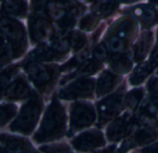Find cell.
Masks as SVG:
<instances>
[{
    "label": "cell",
    "instance_id": "cell-28",
    "mask_svg": "<svg viewBox=\"0 0 158 153\" xmlns=\"http://www.w3.org/2000/svg\"><path fill=\"white\" fill-rule=\"evenodd\" d=\"M69 43H70L72 49L76 52V51L81 50L86 45L87 38L83 33H81L80 32H74L70 34Z\"/></svg>",
    "mask_w": 158,
    "mask_h": 153
},
{
    "label": "cell",
    "instance_id": "cell-15",
    "mask_svg": "<svg viewBox=\"0 0 158 153\" xmlns=\"http://www.w3.org/2000/svg\"><path fill=\"white\" fill-rule=\"evenodd\" d=\"M158 138V131L153 127H145L138 130L133 136L132 139L127 144L130 146H142L155 141Z\"/></svg>",
    "mask_w": 158,
    "mask_h": 153
},
{
    "label": "cell",
    "instance_id": "cell-31",
    "mask_svg": "<svg viewBox=\"0 0 158 153\" xmlns=\"http://www.w3.org/2000/svg\"><path fill=\"white\" fill-rule=\"evenodd\" d=\"M16 114V106L12 104L2 105L1 107V125L4 126Z\"/></svg>",
    "mask_w": 158,
    "mask_h": 153
},
{
    "label": "cell",
    "instance_id": "cell-38",
    "mask_svg": "<svg viewBox=\"0 0 158 153\" xmlns=\"http://www.w3.org/2000/svg\"><path fill=\"white\" fill-rule=\"evenodd\" d=\"M44 1H45V0H34V5H35V7H38V8H39L41 6H43V5H44Z\"/></svg>",
    "mask_w": 158,
    "mask_h": 153
},
{
    "label": "cell",
    "instance_id": "cell-9",
    "mask_svg": "<svg viewBox=\"0 0 158 153\" xmlns=\"http://www.w3.org/2000/svg\"><path fill=\"white\" fill-rule=\"evenodd\" d=\"M30 36L33 42H43L52 33V25L47 19L43 16L32 18L29 24Z\"/></svg>",
    "mask_w": 158,
    "mask_h": 153
},
{
    "label": "cell",
    "instance_id": "cell-2",
    "mask_svg": "<svg viewBox=\"0 0 158 153\" xmlns=\"http://www.w3.org/2000/svg\"><path fill=\"white\" fill-rule=\"evenodd\" d=\"M42 110V102L36 96L31 98V99L22 107L19 116L10 125V129L13 132L29 135L34 129L38 118Z\"/></svg>",
    "mask_w": 158,
    "mask_h": 153
},
{
    "label": "cell",
    "instance_id": "cell-27",
    "mask_svg": "<svg viewBox=\"0 0 158 153\" xmlns=\"http://www.w3.org/2000/svg\"><path fill=\"white\" fill-rule=\"evenodd\" d=\"M118 4L117 1L115 0H107L105 1L103 3H101L98 7H97V14L102 16V17H107L109 15H111L118 7Z\"/></svg>",
    "mask_w": 158,
    "mask_h": 153
},
{
    "label": "cell",
    "instance_id": "cell-16",
    "mask_svg": "<svg viewBox=\"0 0 158 153\" xmlns=\"http://www.w3.org/2000/svg\"><path fill=\"white\" fill-rule=\"evenodd\" d=\"M65 54L59 53L53 47H49L45 45H39L32 52L31 57L35 60L40 61H51L58 60L64 57Z\"/></svg>",
    "mask_w": 158,
    "mask_h": 153
},
{
    "label": "cell",
    "instance_id": "cell-17",
    "mask_svg": "<svg viewBox=\"0 0 158 153\" xmlns=\"http://www.w3.org/2000/svg\"><path fill=\"white\" fill-rule=\"evenodd\" d=\"M136 31H137L136 22L131 18H127L118 21L114 27V32L116 35L119 36L124 40L133 38V36L136 33Z\"/></svg>",
    "mask_w": 158,
    "mask_h": 153
},
{
    "label": "cell",
    "instance_id": "cell-32",
    "mask_svg": "<svg viewBox=\"0 0 158 153\" xmlns=\"http://www.w3.org/2000/svg\"><path fill=\"white\" fill-rule=\"evenodd\" d=\"M87 58V51L81 52L80 55L76 56L75 58H73L71 60H69L65 66H63V68L61 69V71H67L69 69H73L76 67H79L80 64H81L82 62H84V60Z\"/></svg>",
    "mask_w": 158,
    "mask_h": 153
},
{
    "label": "cell",
    "instance_id": "cell-3",
    "mask_svg": "<svg viewBox=\"0 0 158 153\" xmlns=\"http://www.w3.org/2000/svg\"><path fill=\"white\" fill-rule=\"evenodd\" d=\"M1 29L3 38H5L12 47L13 56L17 58L23 54L26 46V36L23 25L13 19L2 18Z\"/></svg>",
    "mask_w": 158,
    "mask_h": 153
},
{
    "label": "cell",
    "instance_id": "cell-5",
    "mask_svg": "<svg viewBox=\"0 0 158 153\" xmlns=\"http://www.w3.org/2000/svg\"><path fill=\"white\" fill-rule=\"evenodd\" d=\"M94 107L88 103H75L71 109L70 125L72 130H80L90 126L95 120Z\"/></svg>",
    "mask_w": 158,
    "mask_h": 153
},
{
    "label": "cell",
    "instance_id": "cell-12",
    "mask_svg": "<svg viewBox=\"0 0 158 153\" xmlns=\"http://www.w3.org/2000/svg\"><path fill=\"white\" fill-rule=\"evenodd\" d=\"M5 90L6 98L15 100L25 98L31 94L30 86L22 78H18L13 81L8 86H6Z\"/></svg>",
    "mask_w": 158,
    "mask_h": 153
},
{
    "label": "cell",
    "instance_id": "cell-6",
    "mask_svg": "<svg viewBox=\"0 0 158 153\" xmlns=\"http://www.w3.org/2000/svg\"><path fill=\"white\" fill-rule=\"evenodd\" d=\"M95 84L93 79H78L59 92V98L63 99H74L81 98H90L94 92Z\"/></svg>",
    "mask_w": 158,
    "mask_h": 153
},
{
    "label": "cell",
    "instance_id": "cell-30",
    "mask_svg": "<svg viewBox=\"0 0 158 153\" xmlns=\"http://www.w3.org/2000/svg\"><path fill=\"white\" fill-rule=\"evenodd\" d=\"M75 25V17L73 14H66L57 21V27L61 33H66Z\"/></svg>",
    "mask_w": 158,
    "mask_h": 153
},
{
    "label": "cell",
    "instance_id": "cell-14",
    "mask_svg": "<svg viewBox=\"0 0 158 153\" xmlns=\"http://www.w3.org/2000/svg\"><path fill=\"white\" fill-rule=\"evenodd\" d=\"M118 76L106 71L104 72L97 80L96 83V95L98 97L104 96L114 89V87L118 83Z\"/></svg>",
    "mask_w": 158,
    "mask_h": 153
},
{
    "label": "cell",
    "instance_id": "cell-39",
    "mask_svg": "<svg viewBox=\"0 0 158 153\" xmlns=\"http://www.w3.org/2000/svg\"><path fill=\"white\" fill-rule=\"evenodd\" d=\"M122 2H126V3H131V2H134V1H137V0H120Z\"/></svg>",
    "mask_w": 158,
    "mask_h": 153
},
{
    "label": "cell",
    "instance_id": "cell-22",
    "mask_svg": "<svg viewBox=\"0 0 158 153\" xmlns=\"http://www.w3.org/2000/svg\"><path fill=\"white\" fill-rule=\"evenodd\" d=\"M47 13L53 20H59L64 15H66V12L68 10L67 7L58 0H51L47 6H46Z\"/></svg>",
    "mask_w": 158,
    "mask_h": 153
},
{
    "label": "cell",
    "instance_id": "cell-23",
    "mask_svg": "<svg viewBox=\"0 0 158 153\" xmlns=\"http://www.w3.org/2000/svg\"><path fill=\"white\" fill-rule=\"evenodd\" d=\"M101 67V62L96 59H91L84 62L74 75H90L96 72Z\"/></svg>",
    "mask_w": 158,
    "mask_h": 153
},
{
    "label": "cell",
    "instance_id": "cell-20",
    "mask_svg": "<svg viewBox=\"0 0 158 153\" xmlns=\"http://www.w3.org/2000/svg\"><path fill=\"white\" fill-rule=\"evenodd\" d=\"M3 8L6 14L23 17L27 12V3L25 0H6Z\"/></svg>",
    "mask_w": 158,
    "mask_h": 153
},
{
    "label": "cell",
    "instance_id": "cell-8",
    "mask_svg": "<svg viewBox=\"0 0 158 153\" xmlns=\"http://www.w3.org/2000/svg\"><path fill=\"white\" fill-rule=\"evenodd\" d=\"M121 102V94H114L99 102L98 113L100 124H106V122L115 118L120 111Z\"/></svg>",
    "mask_w": 158,
    "mask_h": 153
},
{
    "label": "cell",
    "instance_id": "cell-25",
    "mask_svg": "<svg viewBox=\"0 0 158 153\" xmlns=\"http://www.w3.org/2000/svg\"><path fill=\"white\" fill-rule=\"evenodd\" d=\"M69 40L60 35H51V46L59 53L65 54L69 48Z\"/></svg>",
    "mask_w": 158,
    "mask_h": 153
},
{
    "label": "cell",
    "instance_id": "cell-18",
    "mask_svg": "<svg viewBox=\"0 0 158 153\" xmlns=\"http://www.w3.org/2000/svg\"><path fill=\"white\" fill-rule=\"evenodd\" d=\"M152 43H153V33L151 32H147L142 35L140 41L138 42L135 47L134 59L136 61H141L146 57L152 46Z\"/></svg>",
    "mask_w": 158,
    "mask_h": 153
},
{
    "label": "cell",
    "instance_id": "cell-40",
    "mask_svg": "<svg viewBox=\"0 0 158 153\" xmlns=\"http://www.w3.org/2000/svg\"><path fill=\"white\" fill-rule=\"evenodd\" d=\"M151 2H152L153 4H155V5L158 6V0H151Z\"/></svg>",
    "mask_w": 158,
    "mask_h": 153
},
{
    "label": "cell",
    "instance_id": "cell-33",
    "mask_svg": "<svg viewBox=\"0 0 158 153\" xmlns=\"http://www.w3.org/2000/svg\"><path fill=\"white\" fill-rule=\"evenodd\" d=\"M42 151L44 153H72L69 148L64 144H56L51 146H45L41 148Z\"/></svg>",
    "mask_w": 158,
    "mask_h": 153
},
{
    "label": "cell",
    "instance_id": "cell-1",
    "mask_svg": "<svg viewBox=\"0 0 158 153\" xmlns=\"http://www.w3.org/2000/svg\"><path fill=\"white\" fill-rule=\"evenodd\" d=\"M66 131V113L62 105L54 99L47 108L42 125L34 136L38 143L60 138Z\"/></svg>",
    "mask_w": 158,
    "mask_h": 153
},
{
    "label": "cell",
    "instance_id": "cell-24",
    "mask_svg": "<svg viewBox=\"0 0 158 153\" xmlns=\"http://www.w3.org/2000/svg\"><path fill=\"white\" fill-rule=\"evenodd\" d=\"M143 97V89H134V90H131V92L128 93V95L125 98V104L130 109L135 110L139 106V104H140Z\"/></svg>",
    "mask_w": 158,
    "mask_h": 153
},
{
    "label": "cell",
    "instance_id": "cell-34",
    "mask_svg": "<svg viewBox=\"0 0 158 153\" xmlns=\"http://www.w3.org/2000/svg\"><path fill=\"white\" fill-rule=\"evenodd\" d=\"M107 46H106L104 44H99L97 45L94 49V59L98 61H103L106 60L107 58Z\"/></svg>",
    "mask_w": 158,
    "mask_h": 153
},
{
    "label": "cell",
    "instance_id": "cell-29",
    "mask_svg": "<svg viewBox=\"0 0 158 153\" xmlns=\"http://www.w3.org/2000/svg\"><path fill=\"white\" fill-rule=\"evenodd\" d=\"M99 21V18L96 14H89L84 16L80 21V28L83 31H93Z\"/></svg>",
    "mask_w": 158,
    "mask_h": 153
},
{
    "label": "cell",
    "instance_id": "cell-41",
    "mask_svg": "<svg viewBox=\"0 0 158 153\" xmlns=\"http://www.w3.org/2000/svg\"><path fill=\"white\" fill-rule=\"evenodd\" d=\"M1 153H6V151H4L3 149H2V150H1Z\"/></svg>",
    "mask_w": 158,
    "mask_h": 153
},
{
    "label": "cell",
    "instance_id": "cell-37",
    "mask_svg": "<svg viewBox=\"0 0 158 153\" xmlns=\"http://www.w3.org/2000/svg\"><path fill=\"white\" fill-rule=\"evenodd\" d=\"M141 153H158V143H156L152 146L144 148L141 151Z\"/></svg>",
    "mask_w": 158,
    "mask_h": 153
},
{
    "label": "cell",
    "instance_id": "cell-36",
    "mask_svg": "<svg viewBox=\"0 0 158 153\" xmlns=\"http://www.w3.org/2000/svg\"><path fill=\"white\" fill-rule=\"evenodd\" d=\"M149 63L153 67V69L158 67V46L154 49V51L152 52Z\"/></svg>",
    "mask_w": 158,
    "mask_h": 153
},
{
    "label": "cell",
    "instance_id": "cell-10",
    "mask_svg": "<svg viewBox=\"0 0 158 153\" xmlns=\"http://www.w3.org/2000/svg\"><path fill=\"white\" fill-rule=\"evenodd\" d=\"M131 125V118L130 114H124L123 116L116 119L107 128V138L112 142H117L122 139L130 131Z\"/></svg>",
    "mask_w": 158,
    "mask_h": 153
},
{
    "label": "cell",
    "instance_id": "cell-13",
    "mask_svg": "<svg viewBox=\"0 0 158 153\" xmlns=\"http://www.w3.org/2000/svg\"><path fill=\"white\" fill-rule=\"evenodd\" d=\"M2 144L6 149V153H31V147L24 139L2 136Z\"/></svg>",
    "mask_w": 158,
    "mask_h": 153
},
{
    "label": "cell",
    "instance_id": "cell-26",
    "mask_svg": "<svg viewBox=\"0 0 158 153\" xmlns=\"http://www.w3.org/2000/svg\"><path fill=\"white\" fill-rule=\"evenodd\" d=\"M106 46L110 51L116 53H122L126 49L125 40L118 35H113L109 37L106 41Z\"/></svg>",
    "mask_w": 158,
    "mask_h": 153
},
{
    "label": "cell",
    "instance_id": "cell-7",
    "mask_svg": "<svg viewBox=\"0 0 158 153\" xmlns=\"http://www.w3.org/2000/svg\"><path fill=\"white\" fill-rule=\"evenodd\" d=\"M105 138L101 132L91 130L84 132L73 139L72 145L79 151H89L105 146Z\"/></svg>",
    "mask_w": 158,
    "mask_h": 153
},
{
    "label": "cell",
    "instance_id": "cell-35",
    "mask_svg": "<svg viewBox=\"0 0 158 153\" xmlns=\"http://www.w3.org/2000/svg\"><path fill=\"white\" fill-rule=\"evenodd\" d=\"M147 87L151 93L158 96V78H153L149 81Z\"/></svg>",
    "mask_w": 158,
    "mask_h": 153
},
{
    "label": "cell",
    "instance_id": "cell-4",
    "mask_svg": "<svg viewBox=\"0 0 158 153\" xmlns=\"http://www.w3.org/2000/svg\"><path fill=\"white\" fill-rule=\"evenodd\" d=\"M25 70L31 81L42 92L45 91L52 85L56 76V71L55 68L36 62H30L26 64Z\"/></svg>",
    "mask_w": 158,
    "mask_h": 153
},
{
    "label": "cell",
    "instance_id": "cell-11",
    "mask_svg": "<svg viewBox=\"0 0 158 153\" xmlns=\"http://www.w3.org/2000/svg\"><path fill=\"white\" fill-rule=\"evenodd\" d=\"M131 13L146 28H149L158 22V12L150 6H137L131 10Z\"/></svg>",
    "mask_w": 158,
    "mask_h": 153
},
{
    "label": "cell",
    "instance_id": "cell-42",
    "mask_svg": "<svg viewBox=\"0 0 158 153\" xmlns=\"http://www.w3.org/2000/svg\"><path fill=\"white\" fill-rule=\"evenodd\" d=\"M104 153H110V152H108V151H106V152H104Z\"/></svg>",
    "mask_w": 158,
    "mask_h": 153
},
{
    "label": "cell",
    "instance_id": "cell-21",
    "mask_svg": "<svg viewBox=\"0 0 158 153\" xmlns=\"http://www.w3.org/2000/svg\"><path fill=\"white\" fill-rule=\"evenodd\" d=\"M153 67L150 65V63H143L138 66L134 71L131 76L130 77L131 84L133 85H137L142 84L143 81L146 80V78L150 75V73L153 72Z\"/></svg>",
    "mask_w": 158,
    "mask_h": 153
},
{
    "label": "cell",
    "instance_id": "cell-19",
    "mask_svg": "<svg viewBox=\"0 0 158 153\" xmlns=\"http://www.w3.org/2000/svg\"><path fill=\"white\" fill-rule=\"evenodd\" d=\"M110 66L115 72L118 73H125L131 69L132 61L127 55L123 53H118L111 57Z\"/></svg>",
    "mask_w": 158,
    "mask_h": 153
}]
</instances>
